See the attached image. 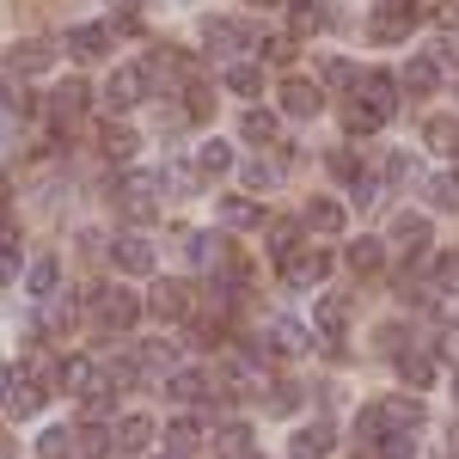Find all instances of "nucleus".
I'll use <instances>...</instances> for the list:
<instances>
[{
    "mask_svg": "<svg viewBox=\"0 0 459 459\" xmlns=\"http://www.w3.org/2000/svg\"><path fill=\"white\" fill-rule=\"evenodd\" d=\"M86 307L99 313L105 331H129V325L142 318V300H135L129 288H92V294H86Z\"/></svg>",
    "mask_w": 459,
    "mask_h": 459,
    "instance_id": "f257e3e1",
    "label": "nucleus"
},
{
    "mask_svg": "<svg viewBox=\"0 0 459 459\" xmlns=\"http://www.w3.org/2000/svg\"><path fill=\"white\" fill-rule=\"evenodd\" d=\"M147 86H153V68H147V62H123V68L110 74V86H105V105L110 110H135L147 99Z\"/></svg>",
    "mask_w": 459,
    "mask_h": 459,
    "instance_id": "f03ea898",
    "label": "nucleus"
},
{
    "mask_svg": "<svg viewBox=\"0 0 459 459\" xmlns=\"http://www.w3.org/2000/svg\"><path fill=\"white\" fill-rule=\"evenodd\" d=\"M411 25H417V6H411V0H380V6L368 13V37H374V43H404Z\"/></svg>",
    "mask_w": 459,
    "mask_h": 459,
    "instance_id": "7ed1b4c3",
    "label": "nucleus"
},
{
    "mask_svg": "<svg viewBox=\"0 0 459 459\" xmlns=\"http://www.w3.org/2000/svg\"><path fill=\"white\" fill-rule=\"evenodd\" d=\"M153 190H160V172H129V178H123V214H129L135 227H147V221L160 214Z\"/></svg>",
    "mask_w": 459,
    "mask_h": 459,
    "instance_id": "20e7f679",
    "label": "nucleus"
},
{
    "mask_svg": "<svg viewBox=\"0 0 459 459\" xmlns=\"http://www.w3.org/2000/svg\"><path fill=\"white\" fill-rule=\"evenodd\" d=\"M331 447H337V429L325 423V417H313V423L294 429V441H288V459H331Z\"/></svg>",
    "mask_w": 459,
    "mask_h": 459,
    "instance_id": "39448f33",
    "label": "nucleus"
},
{
    "mask_svg": "<svg viewBox=\"0 0 459 459\" xmlns=\"http://www.w3.org/2000/svg\"><path fill=\"white\" fill-rule=\"evenodd\" d=\"M110 264H117L123 276H153V246H147V233H117Z\"/></svg>",
    "mask_w": 459,
    "mask_h": 459,
    "instance_id": "423d86ee",
    "label": "nucleus"
},
{
    "mask_svg": "<svg viewBox=\"0 0 459 459\" xmlns=\"http://www.w3.org/2000/svg\"><path fill=\"white\" fill-rule=\"evenodd\" d=\"M331 276V257L325 251H294V257H282V282L300 294V288H318Z\"/></svg>",
    "mask_w": 459,
    "mask_h": 459,
    "instance_id": "0eeeda50",
    "label": "nucleus"
},
{
    "mask_svg": "<svg viewBox=\"0 0 459 459\" xmlns=\"http://www.w3.org/2000/svg\"><path fill=\"white\" fill-rule=\"evenodd\" d=\"M203 43H209V56H239V49H251V25L246 19H209Z\"/></svg>",
    "mask_w": 459,
    "mask_h": 459,
    "instance_id": "6e6552de",
    "label": "nucleus"
},
{
    "mask_svg": "<svg viewBox=\"0 0 459 459\" xmlns=\"http://www.w3.org/2000/svg\"><path fill=\"white\" fill-rule=\"evenodd\" d=\"M190 166H196V178H227L233 166H239V153H233V147L221 142V135H209V142H196Z\"/></svg>",
    "mask_w": 459,
    "mask_h": 459,
    "instance_id": "1a4fd4ad",
    "label": "nucleus"
},
{
    "mask_svg": "<svg viewBox=\"0 0 459 459\" xmlns=\"http://www.w3.org/2000/svg\"><path fill=\"white\" fill-rule=\"evenodd\" d=\"M6 68H13V74H49V68H56V43L25 37L19 49H6Z\"/></svg>",
    "mask_w": 459,
    "mask_h": 459,
    "instance_id": "9d476101",
    "label": "nucleus"
},
{
    "mask_svg": "<svg viewBox=\"0 0 459 459\" xmlns=\"http://www.w3.org/2000/svg\"><path fill=\"white\" fill-rule=\"evenodd\" d=\"M56 386L74 392V398H92V392H99V361H92V355H68L62 374H56Z\"/></svg>",
    "mask_w": 459,
    "mask_h": 459,
    "instance_id": "9b49d317",
    "label": "nucleus"
},
{
    "mask_svg": "<svg viewBox=\"0 0 459 459\" xmlns=\"http://www.w3.org/2000/svg\"><path fill=\"white\" fill-rule=\"evenodd\" d=\"M110 43H117V25H74V31H68V49L80 56V62L110 56Z\"/></svg>",
    "mask_w": 459,
    "mask_h": 459,
    "instance_id": "f8f14e48",
    "label": "nucleus"
},
{
    "mask_svg": "<svg viewBox=\"0 0 459 459\" xmlns=\"http://www.w3.org/2000/svg\"><path fill=\"white\" fill-rule=\"evenodd\" d=\"M110 441H117V454H147V441H153V417H142V411L117 417V429H110Z\"/></svg>",
    "mask_w": 459,
    "mask_h": 459,
    "instance_id": "ddd939ff",
    "label": "nucleus"
},
{
    "mask_svg": "<svg viewBox=\"0 0 459 459\" xmlns=\"http://www.w3.org/2000/svg\"><path fill=\"white\" fill-rule=\"evenodd\" d=\"M282 178H288V166H282V160H264V153L239 166V184H246V196H264V190H276Z\"/></svg>",
    "mask_w": 459,
    "mask_h": 459,
    "instance_id": "4468645a",
    "label": "nucleus"
},
{
    "mask_svg": "<svg viewBox=\"0 0 459 459\" xmlns=\"http://www.w3.org/2000/svg\"><path fill=\"white\" fill-rule=\"evenodd\" d=\"M282 110L288 117H318L325 110V86H313V80H282Z\"/></svg>",
    "mask_w": 459,
    "mask_h": 459,
    "instance_id": "2eb2a0df",
    "label": "nucleus"
},
{
    "mask_svg": "<svg viewBox=\"0 0 459 459\" xmlns=\"http://www.w3.org/2000/svg\"><path fill=\"white\" fill-rule=\"evenodd\" d=\"M441 62H435V49H423V56H411V62H404V74H398V80H404V92H435V86H441Z\"/></svg>",
    "mask_w": 459,
    "mask_h": 459,
    "instance_id": "dca6fc26",
    "label": "nucleus"
},
{
    "mask_svg": "<svg viewBox=\"0 0 459 459\" xmlns=\"http://www.w3.org/2000/svg\"><path fill=\"white\" fill-rule=\"evenodd\" d=\"M270 343H276V355H307L313 350V331L300 318H270Z\"/></svg>",
    "mask_w": 459,
    "mask_h": 459,
    "instance_id": "f3484780",
    "label": "nucleus"
},
{
    "mask_svg": "<svg viewBox=\"0 0 459 459\" xmlns=\"http://www.w3.org/2000/svg\"><path fill=\"white\" fill-rule=\"evenodd\" d=\"M203 392H209V374H203V368H172V374H166V398H172V404H196Z\"/></svg>",
    "mask_w": 459,
    "mask_h": 459,
    "instance_id": "a211bd4d",
    "label": "nucleus"
},
{
    "mask_svg": "<svg viewBox=\"0 0 459 459\" xmlns=\"http://www.w3.org/2000/svg\"><path fill=\"white\" fill-rule=\"evenodd\" d=\"M37 459H80V429H68V423L43 429L37 435Z\"/></svg>",
    "mask_w": 459,
    "mask_h": 459,
    "instance_id": "6ab92c4d",
    "label": "nucleus"
},
{
    "mask_svg": "<svg viewBox=\"0 0 459 459\" xmlns=\"http://www.w3.org/2000/svg\"><path fill=\"white\" fill-rule=\"evenodd\" d=\"M392 246L411 251V257L429 251V214H398V221H392Z\"/></svg>",
    "mask_w": 459,
    "mask_h": 459,
    "instance_id": "aec40b11",
    "label": "nucleus"
},
{
    "mask_svg": "<svg viewBox=\"0 0 459 459\" xmlns=\"http://www.w3.org/2000/svg\"><path fill=\"white\" fill-rule=\"evenodd\" d=\"M184 257H190L196 270H214V264H227V239H221V233H190V239H184Z\"/></svg>",
    "mask_w": 459,
    "mask_h": 459,
    "instance_id": "412c9836",
    "label": "nucleus"
},
{
    "mask_svg": "<svg viewBox=\"0 0 459 459\" xmlns=\"http://www.w3.org/2000/svg\"><path fill=\"white\" fill-rule=\"evenodd\" d=\"M147 307H153V318H190V288L184 282H160Z\"/></svg>",
    "mask_w": 459,
    "mask_h": 459,
    "instance_id": "4be33fe9",
    "label": "nucleus"
},
{
    "mask_svg": "<svg viewBox=\"0 0 459 459\" xmlns=\"http://www.w3.org/2000/svg\"><path fill=\"white\" fill-rule=\"evenodd\" d=\"M380 411H386V429H404V435L423 429V398H417V392H411V398H386Z\"/></svg>",
    "mask_w": 459,
    "mask_h": 459,
    "instance_id": "5701e85b",
    "label": "nucleus"
},
{
    "mask_svg": "<svg viewBox=\"0 0 459 459\" xmlns=\"http://www.w3.org/2000/svg\"><path fill=\"white\" fill-rule=\"evenodd\" d=\"M221 86H227V92H239V99H257V92H264V68H257V62H227Z\"/></svg>",
    "mask_w": 459,
    "mask_h": 459,
    "instance_id": "b1692460",
    "label": "nucleus"
},
{
    "mask_svg": "<svg viewBox=\"0 0 459 459\" xmlns=\"http://www.w3.org/2000/svg\"><path fill=\"white\" fill-rule=\"evenodd\" d=\"M56 288H62V264H56V257H37L31 270H25V294H31V300H49Z\"/></svg>",
    "mask_w": 459,
    "mask_h": 459,
    "instance_id": "393cba45",
    "label": "nucleus"
},
{
    "mask_svg": "<svg viewBox=\"0 0 459 459\" xmlns=\"http://www.w3.org/2000/svg\"><path fill=\"white\" fill-rule=\"evenodd\" d=\"M350 227V214H343V203H331V196H318L313 209H307V233H343Z\"/></svg>",
    "mask_w": 459,
    "mask_h": 459,
    "instance_id": "a878e982",
    "label": "nucleus"
},
{
    "mask_svg": "<svg viewBox=\"0 0 459 459\" xmlns=\"http://www.w3.org/2000/svg\"><path fill=\"white\" fill-rule=\"evenodd\" d=\"M313 318H318V331H325V337L337 343V337H343V325H350V300H343V294H325Z\"/></svg>",
    "mask_w": 459,
    "mask_h": 459,
    "instance_id": "bb28decb",
    "label": "nucleus"
},
{
    "mask_svg": "<svg viewBox=\"0 0 459 459\" xmlns=\"http://www.w3.org/2000/svg\"><path fill=\"white\" fill-rule=\"evenodd\" d=\"M423 142L435 147V153H447V160H454V153H459V117H429V123H423Z\"/></svg>",
    "mask_w": 459,
    "mask_h": 459,
    "instance_id": "cd10ccee",
    "label": "nucleus"
},
{
    "mask_svg": "<svg viewBox=\"0 0 459 459\" xmlns=\"http://www.w3.org/2000/svg\"><path fill=\"white\" fill-rule=\"evenodd\" d=\"M361 86H368V99H374V105L398 110V86H404L398 74H386V68H368V74H361Z\"/></svg>",
    "mask_w": 459,
    "mask_h": 459,
    "instance_id": "c85d7f7f",
    "label": "nucleus"
},
{
    "mask_svg": "<svg viewBox=\"0 0 459 459\" xmlns=\"http://www.w3.org/2000/svg\"><path fill=\"white\" fill-rule=\"evenodd\" d=\"M386 117H392V110H386V105H374V99H368V105H350V110H343L350 135H374V129H386Z\"/></svg>",
    "mask_w": 459,
    "mask_h": 459,
    "instance_id": "c756f323",
    "label": "nucleus"
},
{
    "mask_svg": "<svg viewBox=\"0 0 459 459\" xmlns=\"http://www.w3.org/2000/svg\"><path fill=\"white\" fill-rule=\"evenodd\" d=\"M86 99H92V92H86L80 80H68V86H56V92H49V110H56L62 123H74V117L86 110Z\"/></svg>",
    "mask_w": 459,
    "mask_h": 459,
    "instance_id": "7c9ffc66",
    "label": "nucleus"
},
{
    "mask_svg": "<svg viewBox=\"0 0 459 459\" xmlns=\"http://www.w3.org/2000/svg\"><path fill=\"white\" fill-rule=\"evenodd\" d=\"M276 129H282V123H276V110H246V117H239V135H246V142H276Z\"/></svg>",
    "mask_w": 459,
    "mask_h": 459,
    "instance_id": "2f4dec72",
    "label": "nucleus"
},
{
    "mask_svg": "<svg viewBox=\"0 0 459 459\" xmlns=\"http://www.w3.org/2000/svg\"><path fill=\"white\" fill-rule=\"evenodd\" d=\"M6 411H13V417H37V411H43V386H31V380H13V392H6Z\"/></svg>",
    "mask_w": 459,
    "mask_h": 459,
    "instance_id": "473e14b6",
    "label": "nucleus"
},
{
    "mask_svg": "<svg viewBox=\"0 0 459 459\" xmlns=\"http://www.w3.org/2000/svg\"><path fill=\"white\" fill-rule=\"evenodd\" d=\"M380 435H386V411H380V404L355 411V441H361V447H380Z\"/></svg>",
    "mask_w": 459,
    "mask_h": 459,
    "instance_id": "72a5a7b5",
    "label": "nucleus"
},
{
    "mask_svg": "<svg viewBox=\"0 0 459 459\" xmlns=\"http://www.w3.org/2000/svg\"><path fill=\"white\" fill-rule=\"evenodd\" d=\"M343 257H350V270H361V276H374V270L386 264V251H380V239H355V246L343 251Z\"/></svg>",
    "mask_w": 459,
    "mask_h": 459,
    "instance_id": "f704fd0d",
    "label": "nucleus"
},
{
    "mask_svg": "<svg viewBox=\"0 0 459 459\" xmlns=\"http://www.w3.org/2000/svg\"><path fill=\"white\" fill-rule=\"evenodd\" d=\"M423 190H429V203H435V209H459V172H435Z\"/></svg>",
    "mask_w": 459,
    "mask_h": 459,
    "instance_id": "c9c22d12",
    "label": "nucleus"
},
{
    "mask_svg": "<svg viewBox=\"0 0 459 459\" xmlns=\"http://www.w3.org/2000/svg\"><path fill=\"white\" fill-rule=\"evenodd\" d=\"M374 459H417V435L386 429V435H380V447H374Z\"/></svg>",
    "mask_w": 459,
    "mask_h": 459,
    "instance_id": "e433bc0d",
    "label": "nucleus"
},
{
    "mask_svg": "<svg viewBox=\"0 0 459 459\" xmlns=\"http://www.w3.org/2000/svg\"><path fill=\"white\" fill-rule=\"evenodd\" d=\"M142 368L147 374H172L178 368V343H166V337H160V343H142Z\"/></svg>",
    "mask_w": 459,
    "mask_h": 459,
    "instance_id": "4c0bfd02",
    "label": "nucleus"
},
{
    "mask_svg": "<svg viewBox=\"0 0 459 459\" xmlns=\"http://www.w3.org/2000/svg\"><path fill=\"white\" fill-rule=\"evenodd\" d=\"M214 454H227V459H246V454H251V429L227 423L221 435H214Z\"/></svg>",
    "mask_w": 459,
    "mask_h": 459,
    "instance_id": "58836bf2",
    "label": "nucleus"
},
{
    "mask_svg": "<svg viewBox=\"0 0 459 459\" xmlns=\"http://www.w3.org/2000/svg\"><path fill=\"white\" fill-rule=\"evenodd\" d=\"M221 221L227 227H257V203L251 196H221Z\"/></svg>",
    "mask_w": 459,
    "mask_h": 459,
    "instance_id": "ea45409f",
    "label": "nucleus"
},
{
    "mask_svg": "<svg viewBox=\"0 0 459 459\" xmlns=\"http://www.w3.org/2000/svg\"><path fill=\"white\" fill-rule=\"evenodd\" d=\"M398 374H404V386L423 392L429 380H435V368H429V355H398Z\"/></svg>",
    "mask_w": 459,
    "mask_h": 459,
    "instance_id": "a19ab883",
    "label": "nucleus"
},
{
    "mask_svg": "<svg viewBox=\"0 0 459 459\" xmlns=\"http://www.w3.org/2000/svg\"><path fill=\"white\" fill-rule=\"evenodd\" d=\"M135 147H142V142H135V129H123V123H110V129H105V153H110V160H135Z\"/></svg>",
    "mask_w": 459,
    "mask_h": 459,
    "instance_id": "79ce46f5",
    "label": "nucleus"
},
{
    "mask_svg": "<svg viewBox=\"0 0 459 459\" xmlns=\"http://www.w3.org/2000/svg\"><path fill=\"white\" fill-rule=\"evenodd\" d=\"M435 288H441V294H459V251L435 257Z\"/></svg>",
    "mask_w": 459,
    "mask_h": 459,
    "instance_id": "37998d69",
    "label": "nucleus"
},
{
    "mask_svg": "<svg viewBox=\"0 0 459 459\" xmlns=\"http://www.w3.org/2000/svg\"><path fill=\"white\" fill-rule=\"evenodd\" d=\"M264 411H270V417H294V411H300V386H276Z\"/></svg>",
    "mask_w": 459,
    "mask_h": 459,
    "instance_id": "c03bdc74",
    "label": "nucleus"
},
{
    "mask_svg": "<svg viewBox=\"0 0 459 459\" xmlns=\"http://www.w3.org/2000/svg\"><path fill=\"white\" fill-rule=\"evenodd\" d=\"M386 184H411V178H417V160H411V153H386Z\"/></svg>",
    "mask_w": 459,
    "mask_h": 459,
    "instance_id": "a18cd8bd",
    "label": "nucleus"
},
{
    "mask_svg": "<svg viewBox=\"0 0 459 459\" xmlns=\"http://www.w3.org/2000/svg\"><path fill=\"white\" fill-rule=\"evenodd\" d=\"M318 74H325V86H355V80H361V74H355L350 62H343V56H331V62H325Z\"/></svg>",
    "mask_w": 459,
    "mask_h": 459,
    "instance_id": "49530a36",
    "label": "nucleus"
},
{
    "mask_svg": "<svg viewBox=\"0 0 459 459\" xmlns=\"http://www.w3.org/2000/svg\"><path fill=\"white\" fill-rule=\"evenodd\" d=\"M166 441H172V454H190V447H196V423H190V417H178V423L166 429Z\"/></svg>",
    "mask_w": 459,
    "mask_h": 459,
    "instance_id": "de8ad7c7",
    "label": "nucleus"
},
{
    "mask_svg": "<svg viewBox=\"0 0 459 459\" xmlns=\"http://www.w3.org/2000/svg\"><path fill=\"white\" fill-rule=\"evenodd\" d=\"M325 19H331V13H325V6H313V0H300V6H294V25H300V31H318Z\"/></svg>",
    "mask_w": 459,
    "mask_h": 459,
    "instance_id": "09e8293b",
    "label": "nucleus"
},
{
    "mask_svg": "<svg viewBox=\"0 0 459 459\" xmlns=\"http://www.w3.org/2000/svg\"><path fill=\"white\" fill-rule=\"evenodd\" d=\"M350 196L361 203V209H374V203H380V178H368V172H361V178H355V190H350Z\"/></svg>",
    "mask_w": 459,
    "mask_h": 459,
    "instance_id": "8fccbe9b",
    "label": "nucleus"
},
{
    "mask_svg": "<svg viewBox=\"0 0 459 459\" xmlns=\"http://www.w3.org/2000/svg\"><path fill=\"white\" fill-rule=\"evenodd\" d=\"M435 62H441V68H459V37H441V43H435Z\"/></svg>",
    "mask_w": 459,
    "mask_h": 459,
    "instance_id": "3c124183",
    "label": "nucleus"
},
{
    "mask_svg": "<svg viewBox=\"0 0 459 459\" xmlns=\"http://www.w3.org/2000/svg\"><path fill=\"white\" fill-rule=\"evenodd\" d=\"M331 172H337V178H361V172H355V153H343V147L331 153Z\"/></svg>",
    "mask_w": 459,
    "mask_h": 459,
    "instance_id": "603ef678",
    "label": "nucleus"
},
{
    "mask_svg": "<svg viewBox=\"0 0 459 459\" xmlns=\"http://www.w3.org/2000/svg\"><path fill=\"white\" fill-rule=\"evenodd\" d=\"M13 276H19V251L0 246V282H13Z\"/></svg>",
    "mask_w": 459,
    "mask_h": 459,
    "instance_id": "864d4df0",
    "label": "nucleus"
},
{
    "mask_svg": "<svg viewBox=\"0 0 459 459\" xmlns=\"http://www.w3.org/2000/svg\"><path fill=\"white\" fill-rule=\"evenodd\" d=\"M264 56H270V62H294V43H288V37H276V43H264Z\"/></svg>",
    "mask_w": 459,
    "mask_h": 459,
    "instance_id": "5fc2aeb1",
    "label": "nucleus"
},
{
    "mask_svg": "<svg viewBox=\"0 0 459 459\" xmlns=\"http://www.w3.org/2000/svg\"><path fill=\"white\" fill-rule=\"evenodd\" d=\"M13 380H19V374H13V368H0V404H6V392H13Z\"/></svg>",
    "mask_w": 459,
    "mask_h": 459,
    "instance_id": "6e6d98bb",
    "label": "nucleus"
},
{
    "mask_svg": "<svg viewBox=\"0 0 459 459\" xmlns=\"http://www.w3.org/2000/svg\"><path fill=\"white\" fill-rule=\"evenodd\" d=\"M6 99H13V92H6V80H0V117H6Z\"/></svg>",
    "mask_w": 459,
    "mask_h": 459,
    "instance_id": "4d7b16f0",
    "label": "nucleus"
},
{
    "mask_svg": "<svg viewBox=\"0 0 459 459\" xmlns=\"http://www.w3.org/2000/svg\"><path fill=\"white\" fill-rule=\"evenodd\" d=\"M246 459H264V454H246Z\"/></svg>",
    "mask_w": 459,
    "mask_h": 459,
    "instance_id": "13d9d810",
    "label": "nucleus"
},
{
    "mask_svg": "<svg viewBox=\"0 0 459 459\" xmlns=\"http://www.w3.org/2000/svg\"><path fill=\"white\" fill-rule=\"evenodd\" d=\"M454 398H459V380H454Z\"/></svg>",
    "mask_w": 459,
    "mask_h": 459,
    "instance_id": "bf43d9fd",
    "label": "nucleus"
},
{
    "mask_svg": "<svg viewBox=\"0 0 459 459\" xmlns=\"http://www.w3.org/2000/svg\"><path fill=\"white\" fill-rule=\"evenodd\" d=\"M172 459H184V454H172Z\"/></svg>",
    "mask_w": 459,
    "mask_h": 459,
    "instance_id": "052dcab7",
    "label": "nucleus"
},
{
    "mask_svg": "<svg viewBox=\"0 0 459 459\" xmlns=\"http://www.w3.org/2000/svg\"><path fill=\"white\" fill-rule=\"evenodd\" d=\"M184 6H190V0H184Z\"/></svg>",
    "mask_w": 459,
    "mask_h": 459,
    "instance_id": "680f3d73",
    "label": "nucleus"
}]
</instances>
